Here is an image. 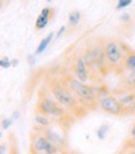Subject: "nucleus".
<instances>
[{
	"instance_id": "f257e3e1",
	"label": "nucleus",
	"mask_w": 135,
	"mask_h": 154,
	"mask_svg": "<svg viewBox=\"0 0 135 154\" xmlns=\"http://www.w3.org/2000/svg\"><path fill=\"white\" fill-rule=\"evenodd\" d=\"M49 91L51 92L52 97L68 113L80 114L82 111L81 108L84 107V104L76 97L74 93L61 81L51 80L49 82Z\"/></svg>"
},
{
	"instance_id": "f03ea898",
	"label": "nucleus",
	"mask_w": 135,
	"mask_h": 154,
	"mask_svg": "<svg viewBox=\"0 0 135 154\" xmlns=\"http://www.w3.org/2000/svg\"><path fill=\"white\" fill-rule=\"evenodd\" d=\"M36 111L49 116L52 119H66V117L68 116V112L52 97L51 92L45 91L44 88L38 92Z\"/></svg>"
},
{
	"instance_id": "7ed1b4c3",
	"label": "nucleus",
	"mask_w": 135,
	"mask_h": 154,
	"mask_svg": "<svg viewBox=\"0 0 135 154\" xmlns=\"http://www.w3.org/2000/svg\"><path fill=\"white\" fill-rule=\"evenodd\" d=\"M67 87H68L77 98H78L84 106H93L97 102V92L92 86L86 85V82L80 81L73 76H66L62 81Z\"/></svg>"
},
{
	"instance_id": "20e7f679",
	"label": "nucleus",
	"mask_w": 135,
	"mask_h": 154,
	"mask_svg": "<svg viewBox=\"0 0 135 154\" xmlns=\"http://www.w3.org/2000/svg\"><path fill=\"white\" fill-rule=\"evenodd\" d=\"M30 153H42V154H53L60 152L61 149L49 140L44 132V128L37 127L32 131L30 136Z\"/></svg>"
},
{
	"instance_id": "39448f33",
	"label": "nucleus",
	"mask_w": 135,
	"mask_h": 154,
	"mask_svg": "<svg viewBox=\"0 0 135 154\" xmlns=\"http://www.w3.org/2000/svg\"><path fill=\"white\" fill-rule=\"evenodd\" d=\"M124 49L125 45L115 40H107L104 42V52L110 69H122L124 66V57L127 52Z\"/></svg>"
},
{
	"instance_id": "423d86ee",
	"label": "nucleus",
	"mask_w": 135,
	"mask_h": 154,
	"mask_svg": "<svg viewBox=\"0 0 135 154\" xmlns=\"http://www.w3.org/2000/svg\"><path fill=\"white\" fill-rule=\"evenodd\" d=\"M98 104L103 112L113 116V117H122V116L127 114L124 107L118 101L117 96H113V94L104 96V97L98 100Z\"/></svg>"
},
{
	"instance_id": "0eeeda50",
	"label": "nucleus",
	"mask_w": 135,
	"mask_h": 154,
	"mask_svg": "<svg viewBox=\"0 0 135 154\" xmlns=\"http://www.w3.org/2000/svg\"><path fill=\"white\" fill-rule=\"evenodd\" d=\"M73 73H74L76 79H78L82 82H87L89 80L91 71L88 69V66H87L83 56H77L76 57L74 63H73Z\"/></svg>"
},
{
	"instance_id": "6e6552de",
	"label": "nucleus",
	"mask_w": 135,
	"mask_h": 154,
	"mask_svg": "<svg viewBox=\"0 0 135 154\" xmlns=\"http://www.w3.org/2000/svg\"><path fill=\"white\" fill-rule=\"evenodd\" d=\"M117 98L120 102V104L124 107L127 114L128 113H134L133 108H134V104H135V91L127 90L125 92H123L122 94L117 96Z\"/></svg>"
},
{
	"instance_id": "1a4fd4ad",
	"label": "nucleus",
	"mask_w": 135,
	"mask_h": 154,
	"mask_svg": "<svg viewBox=\"0 0 135 154\" xmlns=\"http://www.w3.org/2000/svg\"><path fill=\"white\" fill-rule=\"evenodd\" d=\"M83 59L88 66L89 71H97V55H95V49H94V44L88 46L84 50L83 54Z\"/></svg>"
},
{
	"instance_id": "9d476101",
	"label": "nucleus",
	"mask_w": 135,
	"mask_h": 154,
	"mask_svg": "<svg viewBox=\"0 0 135 154\" xmlns=\"http://www.w3.org/2000/svg\"><path fill=\"white\" fill-rule=\"evenodd\" d=\"M45 134H46V137L49 138V140H51L56 147H58L61 150H63L66 148V140L64 138L61 136L60 133H57L55 129H52L51 127L50 128H45L44 129Z\"/></svg>"
},
{
	"instance_id": "9b49d317",
	"label": "nucleus",
	"mask_w": 135,
	"mask_h": 154,
	"mask_svg": "<svg viewBox=\"0 0 135 154\" xmlns=\"http://www.w3.org/2000/svg\"><path fill=\"white\" fill-rule=\"evenodd\" d=\"M35 123L37 127L40 128H50L52 126V118H50L49 116H46L41 112H37L36 111V114H35Z\"/></svg>"
},
{
	"instance_id": "f8f14e48",
	"label": "nucleus",
	"mask_w": 135,
	"mask_h": 154,
	"mask_svg": "<svg viewBox=\"0 0 135 154\" xmlns=\"http://www.w3.org/2000/svg\"><path fill=\"white\" fill-rule=\"evenodd\" d=\"M124 67L127 71L135 72V51H133L131 49H127V52H125Z\"/></svg>"
},
{
	"instance_id": "ddd939ff",
	"label": "nucleus",
	"mask_w": 135,
	"mask_h": 154,
	"mask_svg": "<svg viewBox=\"0 0 135 154\" xmlns=\"http://www.w3.org/2000/svg\"><path fill=\"white\" fill-rule=\"evenodd\" d=\"M53 37H55V34H53V32H50V34L47 35L45 38H42L41 42L38 44L36 51H35V55H41V54L47 49V46L50 45V42L53 40Z\"/></svg>"
},
{
	"instance_id": "4468645a",
	"label": "nucleus",
	"mask_w": 135,
	"mask_h": 154,
	"mask_svg": "<svg viewBox=\"0 0 135 154\" xmlns=\"http://www.w3.org/2000/svg\"><path fill=\"white\" fill-rule=\"evenodd\" d=\"M82 20V14L81 11L78 10H74V11H71L70 15H68V25L71 27H76L77 25H78Z\"/></svg>"
},
{
	"instance_id": "2eb2a0df",
	"label": "nucleus",
	"mask_w": 135,
	"mask_h": 154,
	"mask_svg": "<svg viewBox=\"0 0 135 154\" xmlns=\"http://www.w3.org/2000/svg\"><path fill=\"white\" fill-rule=\"evenodd\" d=\"M124 86L127 90L134 91L135 90V72H130L128 71V75L124 77Z\"/></svg>"
},
{
	"instance_id": "dca6fc26",
	"label": "nucleus",
	"mask_w": 135,
	"mask_h": 154,
	"mask_svg": "<svg viewBox=\"0 0 135 154\" xmlns=\"http://www.w3.org/2000/svg\"><path fill=\"white\" fill-rule=\"evenodd\" d=\"M50 21V17H46L44 15H38L37 19H36V23H35V29L36 30H42V29H45L47 26V24H49Z\"/></svg>"
},
{
	"instance_id": "f3484780",
	"label": "nucleus",
	"mask_w": 135,
	"mask_h": 154,
	"mask_svg": "<svg viewBox=\"0 0 135 154\" xmlns=\"http://www.w3.org/2000/svg\"><path fill=\"white\" fill-rule=\"evenodd\" d=\"M108 131H109V126H108V124H102V126L97 129V137L99 139H105Z\"/></svg>"
},
{
	"instance_id": "a211bd4d",
	"label": "nucleus",
	"mask_w": 135,
	"mask_h": 154,
	"mask_svg": "<svg viewBox=\"0 0 135 154\" xmlns=\"http://www.w3.org/2000/svg\"><path fill=\"white\" fill-rule=\"evenodd\" d=\"M9 138H10V154H19V149H17V143H16V139H15V136L11 133L9 134Z\"/></svg>"
},
{
	"instance_id": "6ab92c4d",
	"label": "nucleus",
	"mask_w": 135,
	"mask_h": 154,
	"mask_svg": "<svg viewBox=\"0 0 135 154\" xmlns=\"http://www.w3.org/2000/svg\"><path fill=\"white\" fill-rule=\"evenodd\" d=\"M9 67H11V61L9 59L8 56H2L0 57V69H9Z\"/></svg>"
},
{
	"instance_id": "aec40b11",
	"label": "nucleus",
	"mask_w": 135,
	"mask_h": 154,
	"mask_svg": "<svg viewBox=\"0 0 135 154\" xmlns=\"http://www.w3.org/2000/svg\"><path fill=\"white\" fill-rule=\"evenodd\" d=\"M131 3H133V0H118V4L115 6V9H117V10H122V9L128 8Z\"/></svg>"
},
{
	"instance_id": "412c9836",
	"label": "nucleus",
	"mask_w": 135,
	"mask_h": 154,
	"mask_svg": "<svg viewBox=\"0 0 135 154\" xmlns=\"http://www.w3.org/2000/svg\"><path fill=\"white\" fill-rule=\"evenodd\" d=\"M41 15H44V16H46V17H52V15H53V9L52 8H50V6H46V8H44L42 10H41V13H40Z\"/></svg>"
},
{
	"instance_id": "4be33fe9",
	"label": "nucleus",
	"mask_w": 135,
	"mask_h": 154,
	"mask_svg": "<svg viewBox=\"0 0 135 154\" xmlns=\"http://www.w3.org/2000/svg\"><path fill=\"white\" fill-rule=\"evenodd\" d=\"M13 118H4L2 119V128L3 129H9L11 127V124H13Z\"/></svg>"
},
{
	"instance_id": "5701e85b",
	"label": "nucleus",
	"mask_w": 135,
	"mask_h": 154,
	"mask_svg": "<svg viewBox=\"0 0 135 154\" xmlns=\"http://www.w3.org/2000/svg\"><path fill=\"white\" fill-rule=\"evenodd\" d=\"M120 20H122V23H130V20H131V15L128 14V13H124V14L120 16Z\"/></svg>"
},
{
	"instance_id": "b1692460",
	"label": "nucleus",
	"mask_w": 135,
	"mask_h": 154,
	"mask_svg": "<svg viewBox=\"0 0 135 154\" xmlns=\"http://www.w3.org/2000/svg\"><path fill=\"white\" fill-rule=\"evenodd\" d=\"M64 31H66V26L63 25V26H61V27H60L58 32L56 34V36H55V38H56V40H58V38H60V37H61V36H62V35L64 34Z\"/></svg>"
},
{
	"instance_id": "393cba45",
	"label": "nucleus",
	"mask_w": 135,
	"mask_h": 154,
	"mask_svg": "<svg viewBox=\"0 0 135 154\" xmlns=\"http://www.w3.org/2000/svg\"><path fill=\"white\" fill-rule=\"evenodd\" d=\"M6 144L5 143H0V154H5L6 153Z\"/></svg>"
},
{
	"instance_id": "a878e982",
	"label": "nucleus",
	"mask_w": 135,
	"mask_h": 154,
	"mask_svg": "<svg viewBox=\"0 0 135 154\" xmlns=\"http://www.w3.org/2000/svg\"><path fill=\"white\" fill-rule=\"evenodd\" d=\"M27 60H28V63H30L31 66L35 65V56L34 55H28L27 56Z\"/></svg>"
},
{
	"instance_id": "bb28decb",
	"label": "nucleus",
	"mask_w": 135,
	"mask_h": 154,
	"mask_svg": "<svg viewBox=\"0 0 135 154\" xmlns=\"http://www.w3.org/2000/svg\"><path fill=\"white\" fill-rule=\"evenodd\" d=\"M130 136L133 137V138H135V123L131 126V128H130Z\"/></svg>"
},
{
	"instance_id": "cd10ccee",
	"label": "nucleus",
	"mask_w": 135,
	"mask_h": 154,
	"mask_svg": "<svg viewBox=\"0 0 135 154\" xmlns=\"http://www.w3.org/2000/svg\"><path fill=\"white\" fill-rule=\"evenodd\" d=\"M19 63V61L16 60V59H14V60H11V67H15L16 65Z\"/></svg>"
},
{
	"instance_id": "c85d7f7f",
	"label": "nucleus",
	"mask_w": 135,
	"mask_h": 154,
	"mask_svg": "<svg viewBox=\"0 0 135 154\" xmlns=\"http://www.w3.org/2000/svg\"><path fill=\"white\" fill-rule=\"evenodd\" d=\"M5 0H0V11H2V9L4 8V5H5Z\"/></svg>"
},
{
	"instance_id": "c756f323",
	"label": "nucleus",
	"mask_w": 135,
	"mask_h": 154,
	"mask_svg": "<svg viewBox=\"0 0 135 154\" xmlns=\"http://www.w3.org/2000/svg\"><path fill=\"white\" fill-rule=\"evenodd\" d=\"M11 118H13V119H16V118H19V112H17V111H16V112H14V114L11 116Z\"/></svg>"
},
{
	"instance_id": "7c9ffc66",
	"label": "nucleus",
	"mask_w": 135,
	"mask_h": 154,
	"mask_svg": "<svg viewBox=\"0 0 135 154\" xmlns=\"http://www.w3.org/2000/svg\"><path fill=\"white\" fill-rule=\"evenodd\" d=\"M2 138H3V132L0 131V140H2Z\"/></svg>"
},
{
	"instance_id": "2f4dec72",
	"label": "nucleus",
	"mask_w": 135,
	"mask_h": 154,
	"mask_svg": "<svg viewBox=\"0 0 135 154\" xmlns=\"http://www.w3.org/2000/svg\"><path fill=\"white\" fill-rule=\"evenodd\" d=\"M129 154H135V150H131V152H129Z\"/></svg>"
},
{
	"instance_id": "473e14b6",
	"label": "nucleus",
	"mask_w": 135,
	"mask_h": 154,
	"mask_svg": "<svg viewBox=\"0 0 135 154\" xmlns=\"http://www.w3.org/2000/svg\"><path fill=\"white\" fill-rule=\"evenodd\" d=\"M133 112H134V114H135V104H134V108H133Z\"/></svg>"
},
{
	"instance_id": "72a5a7b5",
	"label": "nucleus",
	"mask_w": 135,
	"mask_h": 154,
	"mask_svg": "<svg viewBox=\"0 0 135 154\" xmlns=\"http://www.w3.org/2000/svg\"><path fill=\"white\" fill-rule=\"evenodd\" d=\"M5 2H6V3H9V2H10V0H5Z\"/></svg>"
},
{
	"instance_id": "f704fd0d",
	"label": "nucleus",
	"mask_w": 135,
	"mask_h": 154,
	"mask_svg": "<svg viewBox=\"0 0 135 154\" xmlns=\"http://www.w3.org/2000/svg\"><path fill=\"white\" fill-rule=\"evenodd\" d=\"M47 2H49V3H50V2H52V0H47Z\"/></svg>"
},
{
	"instance_id": "c9c22d12",
	"label": "nucleus",
	"mask_w": 135,
	"mask_h": 154,
	"mask_svg": "<svg viewBox=\"0 0 135 154\" xmlns=\"http://www.w3.org/2000/svg\"><path fill=\"white\" fill-rule=\"evenodd\" d=\"M21 2H22V0H21Z\"/></svg>"
}]
</instances>
